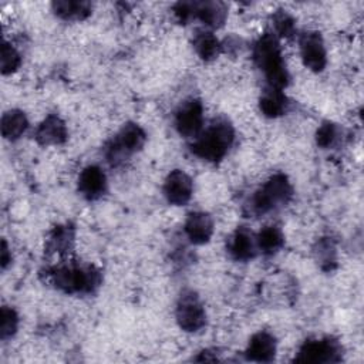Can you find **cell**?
Segmentation results:
<instances>
[{"label":"cell","instance_id":"5bb4252c","mask_svg":"<svg viewBox=\"0 0 364 364\" xmlns=\"http://www.w3.org/2000/svg\"><path fill=\"white\" fill-rule=\"evenodd\" d=\"M276 353H277L276 337L266 330L255 333L245 348L246 360L253 363H270L274 360Z\"/></svg>","mask_w":364,"mask_h":364},{"label":"cell","instance_id":"484cf974","mask_svg":"<svg viewBox=\"0 0 364 364\" xmlns=\"http://www.w3.org/2000/svg\"><path fill=\"white\" fill-rule=\"evenodd\" d=\"M0 55H1L0 58H1V73H3V75H9V74L16 73L18 70V67L21 65L20 53L9 41H3Z\"/></svg>","mask_w":364,"mask_h":364},{"label":"cell","instance_id":"52a82bcc","mask_svg":"<svg viewBox=\"0 0 364 364\" xmlns=\"http://www.w3.org/2000/svg\"><path fill=\"white\" fill-rule=\"evenodd\" d=\"M173 125L178 134L186 139L196 138L205 127L203 104L198 98L185 100L173 115Z\"/></svg>","mask_w":364,"mask_h":364},{"label":"cell","instance_id":"cb8c5ba5","mask_svg":"<svg viewBox=\"0 0 364 364\" xmlns=\"http://www.w3.org/2000/svg\"><path fill=\"white\" fill-rule=\"evenodd\" d=\"M273 33L277 38H291L296 34V20L286 10H277L272 14Z\"/></svg>","mask_w":364,"mask_h":364},{"label":"cell","instance_id":"4fadbf2b","mask_svg":"<svg viewBox=\"0 0 364 364\" xmlns=\"http://www.w3.org/2000/svg\"><path fill=\"white\" fill-rule=\"evenodd\" d=\"M215 230L213 218L208 212H191L183 223V232L192 245H205L210 240Z\"/></svg>","mask_w":364,"mask_h":364},{"label":"cell","instance_id":"f1b7e54d","mask_svg":"<svg viewBox=\"0 0 364 364\" xmlns=\"http://www.w3.org/2000/svg\"><path fill=\"white\" fill-rule=\"evenodd\" d=\"M11 263V250L7 245L6 240L1 242V250H0V264H1V269L6 270L7 266Z\"/></svg>","mask_w":364,"mask_h":364},{"label":"cell","instance_id":"603a6c76","mask_svg":"<svg viewBox=\"0 0 364 364\" xmlns=\"http://www.w3.org/2000/svg\"><path fill=\"white\" fill-rule=\"evenodd\" d=\"M341 136L343 131L337 124L324 121L316 131V144L323 149H330L341 141Z\"/></svg>","mask_w":364,"mask_h":364},{"label":"cell","instance_id":"83f0119b","mask_svg":"<svg viewBox=\"0 0 364 364\" xmlns=\"http://www.w3.org/2000/svg\"><path fill=\"white\" fill-rule=\"evenodd\" d=\"M172 11L178 23L186 24L193 20V1H178L173 4Z\"/></svg>","mask_w":364,"mask_h":364},{"label":"cell","instance_id":"6da1fadb","mask_svg":"<svg viewBox=\"0 0 364 364\" xmlns=\"http://www.w3.org/2000/svg\"><path fill=\"white\" fill-rule=\"evenodd\" d=\"M252 55L255 64L263 73L267 87L284 90L289 85L290 74L283 58L280 40L273 31H266L256 40Z\"/></svg>","mask_w":364,"mask_h":364},{"label":"cell","instance_id":"d4e9b609","mask_svg":"<svg viewBox=\"0 0 364 364\" xmlns=\"http://www.w3.org/2000/svg\"><path fill=\"white\" fill-rule=\"evenodd\" d=\"M316 260L320 264L321 269L324 270H331L333 266L337 262V252H336V246L333 243L331 239L328 237H323L317 242L316 249Z\"/></svg>","mask_w":364,"mask_h":364},{"label":"cell","instance_id":"d6986e66","mask_svg":"<svg viewBox=\"0 0 364 364\" xmlns=\"http://www.w3.org/2000/svg\"><path fill=\"white\" fill-rule=\"evenodd\" d=\"M74 237H75V230L71 225H58L55 226L48 237H47V252L51 255L57 256H65L70 253L74 245Z\"/></svg>","mask_w":364,"mask_h":364},{"label":"cell","instance_id":"7a4b0ae2","mask_svg":"<svg viewBox=\"0 0 364 364\" xmlns=\"http://www.w3.org/2000/svg\"><path fill=\"white\" fill-rule=\"evenodd\" d=\"M235 142V128L226 118H213L203 127L200 134L192 139L191 151L202 161L220 162Z\"/></svg>","mask_w":364,"mask_h":364},{"label":"cell","instance_id":"44dd1931","mask_svg":"<svg viewBox=\"0 0 364 364\" xmlns=\"http://www.w3.org/2000/svg\"><path fill=\"white\" fill-rule=\"evenodd\" d=\"M257 252L264 256H273L284 246V235L280 228L274 225L263 226L256 233Z\"/></svg>","mask_w":364,"mask_h":364},{"label":"cell","instance_id":"5b68a950","mask_svg":"<svg viewBox=\"0 0 364 364\" xmlns=\"http://www.w3.org/2000/svg\"><path fill=\"white\" fill-rule=\"evenodd\" d=\"M146 134L135 122H127L104 146V156L112 166L125 162L131 155L141 151L145 145Z\"/></svg>","mask_w":364,"mask_h":364},{"label":"cell","instance_id":"ac0fdd59","mask_svg":"<svg viewBox=\"0 0 364 364\" xmlns=\"http://www.w3.org/2000/svg\"><path fill=\"white\" fill-rule=\"evenodd\" d=\"M192 46L196 55L202 61H213L222 53V41L213 34L212 30L200 28L196 30L192 38Z\"/></svg>","mask_w":364,"mask_h":364},{"label":"cell","instance_id":"8992f818","mask_svg":"<svg viewBox=\"0 0 364 364\" xmlns=\"http://www.w3.org/2000/svg\"><path fill=\"white\" fill-rule=\"evenodd\" d=\"M175 320L186 333H198L206 326V310L193 290L181 293L175 307Z\"/></svg>","mask_w":364,"mask_h":364},{"label":"cell","instance_id":"9a60e30c","mask_svg":"<svg viewBox=\"0 0 364 364\" xmlns=\"http://www.w3.org/2000/svg\"><path fill=\"white\" fill-rule=\"evenodd\" d=\"M34 138L43 146L61 145L68 138L65 122L57 114H50L38 124Z\"/></svg>","mask_w":364,"mask_h":364},{"label":"cell","instance_id":"4316f807","mask_svg":"<svg viewBox=\"0 0 364 364\" xmlns=\"http://www.w3.org/2000/svg\"><path fill=\"white\" fill-rule=\"evenodd\" d=\"M18 314L13 307L3 306L0 311V337L1 340L11 338L18 328Z\"/></svg>","mask_w":364,"mask_h":364},{"label":"cell","instance_id":"30bf717a","mask_svg":"<svg viewBox=\"0 0 364 364\" xmlns=\"http://www.w3.org/2000/svg\"><path fill=\"white\" fill-rule=\"evenodd\" d=\"M162 193L168 203L173 206H183L193 195V181L185 171L173 169L164 181Z\"/></svg>","mask_w":364,"mask_h":364},{"label":"cell","instance_id":"9c48e42d","mask_svg":"<svg viewBox=\"0 0 364 364\" xmlns=\"http://www.w3.org/2000/svg\"><path fill=\"white\" fill-rule=\"evenodd\" d=\"M299 51L303 64L313 73H321L327 65V50L318 31H304L299 37Z\"/></svg>","mask_w":364,"mask_h":364},{"label":"cell","instance_id":"7402d4cb","mask_svg":"<svg viewBox=\"0 0 364 364\" xmlns=\"http://www.w3.org/2000/svg\"><path fill=\"white\" fill-rule=\"evenodd\" d=\"M28 128L27 115L21 109H9L1 117V134L9 141H17Z\"/></svg>","mask_w":364,"mask_h":364},{"label":"cell","instance_id":"e0dca14e","mask_svg":"<svg viewBox=\"0 0 364 364\" xmlns=\"http://www.w3.org/2000/svg\"><path fill=\"white\" fill-rule=\"evenodd\" d=\"M290 101L283 90L266 87L259 98L260 112L267 118H279L289 111Z\"/></svg>","mask_w":364,"mask_h":364},{"label":"cell","instance_id":"2e32d148","mask_svg":"<svg viewBox=\"0 0 364 364\" xmlns=\"http://www.w3.org/2000/svg\"><path fill=\"white\" fill-rule=\"evenodd\" d=\"M226 17L228 6L222 1H193V20H199L208 30L222 27Z\"/></svg>","mask_w":364,"mask_h":364},{"label":"cell","instance_id":"ba28073f","mask_svg":"<svg viewBox=\"0 0 364 364\" xmlns=\"http://www.w3.org/2000/svg\"><path fill=\"white\" fill-rule=\"evenodd\" d=\"M341 360V347L338 341L331 337L323 338H311L306 340L297 354L294 355V361L297 363H337Z\"/></svg>","mask_w":364,"mask_h":364},{"label":"cell","instance_id":"ffe728a7","mask_svg":"<svg viewBox=\"0 0 364 364\" xmlns=\"http://www.w3.org/2000/svg\"><path fill=\"white\" fill-rule=\"evenodd\" d=\"M51 9L54 14L64 21H81L91 14L92 6L88 1L80 0H57L53 1Z\"/></svg>","mask_w":364,"mask_h":364},{"label":"cell","instance_id":"7c38bea8","mask_svg":"<svg viewBox=\"0 0 364 364\" xmlns=\"http://www.w3.org/2000/svg\"><path fill=\"white\" fill-rule=\"evenodd\" d=\"M226 250L229 256L236 262H249L256 257L257 245H256V233H253L249 228L240 226L228 237Z\"/></svg>","mask_w":364,"mask_h":364},{"label":"cell","instance_id":"8fae6325","mask_svg":"<svg viewBox=\"0 0 364 364\" xmlns=\"http://www.w3.org/2000/svg\"><path fill=\"white\" fill-rule=\"evenodd\" d=\"M80 195L87 200H98L102 198L108 188V181L104 169L98 165L85 166L77 181Z\"/></svg>","mask_w":364,"mask_h":364},{"label":"cell","instance_id":"3957f363","mask_svg":"<svg viewBox=\"0 0 364 364\" xmlns=\"http://www.w3.org/2000/svg\"><path fill=\"white\" fill-rule=\"evenodd\" d=\"M47 277L55 289L67 294H90L102 283L101 272L92 264L68 262L48 269Z\"/></svg>","mask_w":364,"mask_h":364},{"label":"cell","instance_id":"277c9868","mask_svg":"<svg viewBox=\"0 0 364 364\" xmlns=\"http://www.w3.org/2000/svg\"><path fill=\"white\" fill-rule=\"evenodd\" d=\"M293 196V186L284 173L272 175L257 191L253 192L247 200L249 213L253 216H263L287 205Z\"/></svg>","mask_w":364,"mask_h":364}]
</instances>
